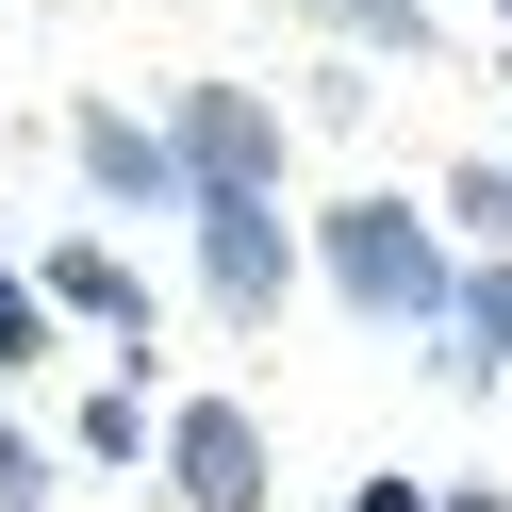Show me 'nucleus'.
Wrapping results in <instances>:
<instances>
[{"label":"nucleus","mask_w":512,"mask_h":512,"mask_svg":"<svg viewBox=\"0 0 512 512\" xmlns=\"http://www.w3.org/2000/svg\"><path fill=\"white\" fill-rule=\"evenodd\" d=\"M314 265H331V298L380 314V331H446V314H463V248L413 199H331L314 215Z\"/></svg>","instance_id":"obj_1"},{"label":"nucleus","mask_w":512,"mask_h":512,"mask_svg":"<svg viewBox=\"0 0 512 512\" xmlns=\"http://www.w3.org/2000/svg\"><path fill=\"white\" fill-rule=\"evenodd\" d=\"M166 496H182V512H265V496H281L265 413H248V397H182V413H166Z\"/></svg>","instance_id":"obj_2"},{"label":"nucleus","mask_w":512,"mask_h":512,"mask_svg":"<svg viewBox=\"0 0 512 512\" xmlns=\"http://www.w3.org/2000/svg\"><path fill=\"white\" fill-rule=\"evenodd\" d=\"M182 232H199L215 314H281V281H298V232H281V199H182Z\"/></svg>","instance_id":"obj_3"},{"label":"nucleus","mask_w":512,"mask_h":512,"mask_svg":"<svg viewBox=\"0 0 512 512\" xmlns=\"http://www.w3.org/2000/svg\"><path fill=\"white\" fill-rule=\"evenodd\" d=\"M182 182H199V199H281V116L248 100V83H199V100H182Z\"/></svg>","instance_id":"obj_4"},{"label":"nucleus","mask_w":512,"mask_h":512,"mask_svg":"<svg viewBox=\"0 0 512 512\" xmlns=\"http://www.w3.org/2000/svg\"><path fill=\"white\" fill-rule=\"evenodd\" d=\"M83 182H100L116 215H166V199H199V182H182V133H149V116H83Z\"/></svg>","instance_id":"obj_5"},{"label":"nucleus","mask_w":512,"mask_h":512,"mask_svg":"<svg viewBox=\"0 0 512 512\" xmlns=\"http://www.w3.org/2000/svg\"><path fill=\"white\" fill-rule=\"evenodd\" d=\"M430 364L463 380V397H496V380H512V248H479V265H463V314L430 331Z\"/></svg>","instance_id":"obj_6"},{"label":"nucleus","mask_w":512,"mask_h":512,"mask_svg":"<svg viewBox=\"0 0 512 512\" xmlns=\"http://www.w3.org/2000/svg\"><path fill=\"white\" fill-rule=\"evenodd\" d=\"M50 298H67V314H100V331L149 364V281L116 265V248H50Z\"/></svg>","instance_id":"obj_7"},{"label":"nucleus","mask_w":512,"mask_h":512,"mask_svg":"<svg viewBox=\"0 0 512 512\" xmlns=\"http://www.w3.org/2000/svg\"><path fill=\"white\" fill-rule=\"evenodd\" d=\"M83 463H166V413H149L133 380H100V397H83Z\"/></svg>","instance_id":"obj_8"},{"label":"nucleus","mask_w":512,"mask_h":512,"mask_svg":"<svg viewBox=\"0 0 512 512\" xmlns=\"http://www.w3.org/2000/svg\"><path fill=\"white\" fill-rule=\"evenodd\" d=\"M347 50H430V0H314Z\"/></svg>","instance_id":"obj_9"},{"label":"nucleus","mask_w":512,"mask_h":512,"mask_svg":"<svg viewBox=\"0 0 512 512\" xmlns=\"http://www.w3.org/2000/svg\"><path fill=\"white\" fill-rule=\"evenodd\" d=\"M34 364H50V281L0 265V380H34Z\"/></svg>","instance_id":"obj_10"},{"label":"nucleus","mask_w":512,"mask_h":512,"mask_svg":"<svg viewBox=\"0 0 512 512\" xmlns=\"http://www.w3.org/2000/svg\"><path fill=\"white\" fill-rule=\"evenodd\" d=\"M446 232H512V166H463V182H446Z\"/></svg>","instance_id":"obj_11"},{"label":"nucleus","mask_w":512,"mask_h":512,"mask_svg":"<svg viewBox=\"0 0 512 512\" xmlns=\"http://www.w3.org/2000/svg\"><path fill=\"white\" fill-rule=\"evenodd\" d=\"M0 512H50V446L34 430H0Z\"/></svg>","instance_id":"obj_12"},{"label":"nucleus","mask_w":512,"mask_h":512,"mask_svg":"<svg viewBox=\"0 0 512 512\" xmlns=\"http://www.w3.org/2000/svg\"><path fill=\"white\" fill-rule=\"evenodd\" d=\"M347 512H446V496H430V479H364Z\"/></svg>","instance_id":"obj_13"},{"label":"nucleus","mask_w":512,"mask_h":512,"mask_svg":"<svg viewBox=\"0 0 512 512\" xmlns=\"http://www.w3.org/2000/svg\"><path fill=\"white\" fill-rule=\"evenodd\" d=\"M446 512H512V496H479V479H446Z\"/></svg>","instance_id":"obj_14"},{"label":"nucleus","mask_w":512,"mask_h":512,"mask_svg":"<svg viewBox=\"0 0 512 512\" xmlns=\"http://www.w3.org/2000/svg\"><path fill=\"white\" fill-rule=\"evenodd\" d=\"M496 17H512V0H496Z\"/></svg>","instance_id":"obj_15"}]
</instances>
